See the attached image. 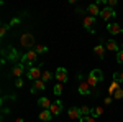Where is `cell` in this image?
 <instances>
[{
	"label": "cell",
	"mask_w": 123,
	"mask_h": 122,
	"mask_svg": "<svg viewBox=\"0 0 123 122\" xmlns=\"http://www.w3.org/2000/svg\"><path fill=\"white\" fill-rule=\"evenodd\" d=\"M100 81H104V73H102L100 69H92V73L89 74V79H87L89 86H90V87H97V84H98Z\"/></svg>",
	"instance_id": "obj_1"
},
{
	"label": "cell",
	"mask_w": 123,
	"mask_h": 122,
	"mask_svg": "<svg viewBox=\"0 0 123 122\" xmlns=\"http://www.w3.org/2000/svg\"><path fill=\"white\" fill-rule=\"evenodd\" d=\"M36 58H38V53H36V51H28V53H25V55L21 56V65L25 63L26 66L33 68L35 61H36Z\"/></svg>",
	"instance_id": "obj_2"
},
{
	"label": "cell",
	"mask_w": 123,
	"mask_h": 122,
	"mask_svg": "<svg viewBox=\"0 0 123 122\" xmlns=\"http://www.w3.org/2000/svg\"><path fill=\"white\" fill-rule=\"evenodd\" d=\"M20 45L25 46V48L35 46V38H33V35H31V33H23L21 38H20Z\"/></svg>",
	"instance_id": "obj_3"
},
{
	"label": "cell",
	"mask_w": 123,
	"mask_h": 122,
	"mask_svg": "<svg viewBox=\"0 0 123 122\" xmlns=\"http://www.w3.org/2000/svg\"><path fill=\"white\" fill-rule=\"evenodd\" d=\"M30 79H33V81H36V79H41V76H43V71H41V66H33V68H30L28 73H26Z\"/></svg>",
	"instance_id": "obj_4"
},
{
	"label": "cell",
	"mask_w": 123,
	"mask_h": 122,
	"mask_svg": "<svg viewBox=\"0 0 123 122\" xmlns=\"http://www.w3.org/2000/svg\"><path fill=\"white\" fill-rule=\"evenodd\" d=\"M90 89H92V87L89 86V83L84 81L82 76H80V81H79V87H77V91L82 94V96H89V94H90Z\"/></svg>",
	"instance_id": "obj_5"
},
{
	"label": "cell",
	"mask_w": 123,
	"mask_h": 122,
	"mask_svg": "<svg viewBox=\"0 0 123 122\" xmlns=\"http://www.w3.org/2000/svg\"><path fill=\"white\" fill-rule=\"evenodd\" d=\"M100 17H102V20L107 22V20L117 17V12H115L113 8H110V7H105V8H102V12H100Z\"/></svg>",
	"instance_id": "obj_6"
},
{
	"label": "cell",
	"mask_w": 123,
	"mask_h": 122,
	"mask_svg": "<svg viewBox=\"0 0 123 122\" xmlns=\"http://www.w3.org/2000/svg\"><path fill=\"white\" fill-rule=\"evenodd\" d=\"M56 79L59 83H62V84L67 81V69L66 68H57L56 69Z\"/></svg>",
	"instance_id": "obj_7"
},
{
	"label": "cell",
	"mask_w": 123,
	"mask_h": 122,
	"mask_svg": "<svg viewBox=\"0 0 123 122\" xmlns=\"http://www.w3.org/2000/svg\"><path fill=\"white\" fill-rule=\"evenodd\" d=\"M107 30H108V33H112V35H122L123 33V28L118 23H108V25H107Z\"/></svg>",
	"instance_id": "obj_8"
},
{
	"label": "cell",
	"mask_w": 123,
	"mask_h": 122,
	"mask_svg": "<svg viewBox=\"0 0 123 122\" xmlns=\"http://www.w3.org/2000/svg\"><path fill=\"white\" fill-rule=\"evenodd\" d=\"M49 111H51V114H53V115H59V114H61V111H62V101H59V99H57V101H54Z\"/></svg>",
	"instance_id": "obj_9"
},
{
	"label": "cell",
	"mask_w": 123,
	"mask_h": 122,
	"mask_svg": "<svg viewBox=\"0 0 123 122\" xmlns=\"http://www.w3.org/2000/svg\"><path fill=\"white\" fill-rule=\"evenodd\" d=\"M44 87H46V83H44L43 79H36V81L33 83V86H31V93L35 94L36 91H44Z\"/></svg>",
	"instance_id": "obj_10"
},
{
	"label": "cell",
	"mask_w": 123,
	"mask_h": 122,
	"mask_svg": "<svg viewBox=\"0 0 123 122\" xmlns=\"http://www.w3.org/2000/svg\"><path fill=\"white\" fill-rule=\"evenodd\" d=\"M67 115H69V119H72V121H76V119H82V115H80V111L77 109V107H71L69 111H67Z\"/></svg>",
	"instance_id": "obj_11"
},
{
	"label": "cell",
	"mask_w": 123,
	"mask_h": 122,
	"mask_svg": "<svg viewBox=\"0 0 123 122\" xmlns=\"http://www.w3.org/2000/svg\"><path fill=\"white\" fill-rule=\"evenodd\" d=\"M107 50L112 51V53H118V51H120V46H118V43H117L115 40H108V41H107Z\"/></svg>",
	"instance_id": "obj_12"
},
{
	"label": "cell",
	"mask_w": 123,
	"mask_h": 122,
	"mask_svg": "<svg viewBox=\"0 0 123 122\" xmlns=\"http://www.w3.org/2000/svg\"><path fill=\"white\" fill-rule=\"evenodd\" d=\"M95 22H97V20H95V17H90V15H89V17H85V18H84V28L94 31L90 27H92V25H95Z\"/></svg>",
	"instance_id": "obj_13"
},
{
	"label": "cell",
	"mask_w": 123,
	"mask_h": 122,
	"mask_svg": "<svg viewBox=\"0 0 123 122\" xmlns=\"http://www.w3.org/2000/svg\"><path fill=\"white\" fill-rule=\"evenodd\" d=\"M39 119H41L43 122H48V121H51V119H53V114H51L49 109H43V111L39 112Z\"/></svg>",
	"instance_id": "obj_14"
},
{
	"label": "cell",
	"mask_w": 123,
	"mask_h": 122,
	"mask_svg": "<svg viewBox=\"0 0 123 122\" xmlns=\"http://www.w3.org/2000/svg\"><path fill=\"white\" fill-rule=\"evenodd\" d=\"M12 74L15 78H21V74H23V65H15L12 68Z\"/></svg>",
	"instance_id": "obj_15"
},
{
	"label": "cell",
	"mask_w": 123,
	"mask_h": 122,
	"mask_svg": "<svg viewBox=\"0 0 123 122\" xmlns=\"http://www.w3.org/2000/svg\"><path fill=\"white\" fill-rule=\"evenodd\" d=\"M38 106H41L43 109H51L53 102H49L48 97H39V99H38Z\"/></svg>",
	"instance_id": "obj_16"
},
{
	"label": "cell",
	"mask_w": 123,
	"mask_h": 122,
	"mask_svg": "<svg viewBox=\"0 0 123 122\" xmlns=\"http://www.w3.org/2000/svg\"><path fill=\"white\" fill-rule=\"evenodd\" d=\"M87 12L90 13V17H97V15H100V12H102V10L98 8V7H97L95 3H92V5H89V8H87Z\"/></svg>",
	"instance_id": "obj_17"
},
{
	"label": "cell",
	"mask_w": 123,
	"mask_h": 122,
	"mask_svg": "<svg viewBox=\"0 0 123 122\" xmlns=\"http://www.w3.org/2000/svg\"><path fill=\"white\" fill-rule=\"evenodd\" d=\"M94 53H95V56H97V58L104 59V56H105V48L102 46V45H97V46L94 48Z\"/></svg>",
	"instance_id": "obj_18"
},
{
	"label": "cell",
	"mask_w": 123,
	"mask_h": 122,
	"mask_svg": "<svg viewBox=\"0 0 123 122\" xmlns=\"http://www.w3.org/2000/svg\"><path fill=\"white\" fill-rule=\"evenodd\" d=\"M8 58L12 59V61H17V59H20V61H21V56L17 53V50H15V48H12V46L8 48Z\"/></svg>",
	"instance_id": "obj_19"
},
{
	"label": "cell",
	"mask_w": 123,
	"mask_h": 122,
	"mask_svg": "<svg viewBox=\"0 0 123 122\" xmlns=\"http://www.w3.org/2000/svg\"><path fill=\"white\" fill-rule=\"evenodd\" d=\"M79 111H80V115L85 117V115H90V114H92V107H90V106H80Z\"/></svg>",
	"instance_id": "obj_20"
},
{
	"label": "cell",
	"mask_w": 123,
	"mask_h": 122,
	"mask_svg": "<svg viewBox=\"0 0 123 122\" xmlns=\"http://www.w3.org/2000/svg\"><path fill=\"white\" fill-rule=\"evenodd\" d=\"M118 89H120V83H118V81H113V83L110 84V87H108V94H110V96H113Z\"/></svg>",
	"instance_id": "obj_21"
},
{
	"label": "cell",
	"mask_w": 123,
	"mask_h": 122,
	"mask_svg": "<svg viewBox=\"0 0 123 122\" xmlns=\"http://www.w3.org/2000/svg\"><path fill=\"white\" fill-rule=\"evenodd\" d=\"M102 114H104V107H102V106H97V107H94V109H92V114H90V115L97 119V117H100Z\"/></svg>",
	"instance_id": "obj_22"
},
{
	"label": "cell",
	"mask_w": 123,
	"mask_h": 122,
	"mask_svg": "<svg viewBox=\"0 0 123 122\" xmlns=\"http://www.w3.org/2000/svg\"><path fill=\"white\" fill-rule=\"evenodd\" d=\"M35 51H36L38 55H41V53H46V51H48V46H46V45H41V43H38Z\"/></svg>",
	"instance_id": "obj_23"
},
{
	"label": "cell",
	"mask_w": 123,
	"mask_h": 122,
	"mask_svg": "<svg viewBox=\"0 0 123 122\" xmlns=\"http://www.w3.org/2000/svg\"><path fill=\"white\" fill-rule=\"evenodd\" d=\"M51 78H53V74H51L49 71H43V76H41V79H43L44 83H46V81H49Z\"/></svg>",
	"instance_id": "obj_24"
},
{
	"label": "cell",
	"mask_w": 123,
	"mask_h": 122,
	"mask_svg": "<svg viewBox=\"0 0 123 122\" xmlns=\"http://www.w3.org/2000/svg\"><path fill=\"white\" fill-rule=\"evenodd\" d=\"M117 63H118V65H123V48L117 53Z\"/></svg>",
	"instance_id": "obj_25"
},
{
	"label": "cell",
	"mask_w": 123,
	"mask_h": 122,
	"mask_svg": "<svg viewBox=\"0 0 123 122\" xmlns=\"http://www.w3.org/2000/svg\"><path fill=\"white\" fill-rule=\"evenodd\" d=\"M61 93H62V84L59 83V84L54 86V94H56V96H61Z\"/></svg>",
	"instance_id": "obj_26"
},
{
	"label": "cell",
	"mask_w": 123,
	"mask_h": 122,
	"mask_svg": "<svg viewBox=\"0 0 123 122\" xmlns=\"http://www.w3.org/2000/svg\"><path fill=\"white\" fill-rule=\"evenodd\" d=\"M10 28V25H2V28H0V36L3 38L5 36V33H7V30Z\"/></svg>",
	"instance_id": "obj_27"
},
{
	"label": "cell",
	"mask_w": 123,
	"mask_h": 122,
	"mask_svg": "<svg viewBox=\"0 0 123 122\" xmlns=\"http://www.w3.org/2000/svg\"><path fill=\"white\" fill-rule=\"evenodd\" d=\"M80 122H97V121H95V117H92V115H85V117L80 119Z\"/></svg>",
	"instance_id": "obj_28"
},
{
	"label": "cell",
	"mask_w": 123,
	"mask_h": 122,
	"mask_svg": "<svg viewBox=\"0 0 123 122\" xmlns=\"http://www.w3.org/2000/svg\"><path fill=\"white\" fill-rule=\"evenodd\" d=\"M112 97H115V99H123V89H118Z\"/></svg>",
	"instance_id": "obj_29"
},
{
	"label": "cell",
	"mask_w": 123,
	"mask_h": 122,
	"mask_svg": "<svg viewBox=\"0 0 123 122\" xmlns=\"http://www.w3.org/2000/svg\"><path fill=\"white\" fill-rule=\"evenodd\" d=\"M107 3H108V7H110V8H113V7H117V0H108Z\"/></svg>",
	"instance_id": "obj_30"
},
{
	"label": "cell",
	"mask_w": 123,
	"mask_h": 122,
	"mask_svg": "<svg viewBox=\"0 0 123 122\" xmlns=\"http://www.w3.org/2000/svg\"><path fill=\"white\" fill-rule=\"evenodd\" d=\"M113 81H118V83H120V73H118V71L113 73Z\"/></svg>",
	"instance_id": "obj_31"
},
{
	"label": "cell",
	"mask_w": 123,
	"mask_h": 122,
	"mask_svg": "<svg viewBox=\"0 0 123 122\" xmlns=\"http://www.w3.org/2000/svg\"><path fill=\"white\" fill-rule=\"evenodd\" d=\"M15 86H17V87H23V81H21V79H17V81H15Z\"/></svg>",
	"instance_id": "obj_32"
},
{
	"label": "cell",
	"mask_w": 123,
	"mask_h": 122,
	"mask_svg": "<svg viewBox=\"0 0 123 122\" xmlns=\"http://www.w3.org/2000/svg\"><path fill=\"white\" fill-rule=\"evenodd\" d=\"M112 101H113V97H112V96H107L104 102H105V104H112Z\"/></svg>",
	"instance_id": "obj_33"
},
{
	"label": "cell",
	"mask_w": 123,
	"mask_h": 122,
	"mask_svg": "<svg viewBox=\"0 0 123 122\" xmlns=\"http://www.w3.org/2000/svg\"><path fill=\"white\" fill-rule=\"evenodd\" d=\"M17 23H20V18H13L10 22V27H12V25H17Z\"/></svg>",
	"instance_id": "obj_34"
},
{
	"label": "cell",
	"mask_w": 123,
	"mask_h": 122,
	"mask_svg": "<svg viewBox=\"0 0 123 122\" xmlns=\"http://www.w3.org/2000/svg\"><path fill=\"white\" fill-rule=\"evenodd\" d=\"M120 83H123V71L120 73Z\"/></svg>",
	"instance_id": "obj_35"
},
{
	"label": "cell",
	"mask_w": 123,
	"mask_h": 122,
	"mask_svg": "<svg viewBox=\"0 0 123 122\" xmlns=\"http://www.w3.org/2000/svg\"><path fill=\"white\" fill-rule=\"evenodd\" d=\"M17 122H23V119H21V117H18V119H17Z\"/></svg>",
	"instance_id": "obj_36"
}]
</instances>
